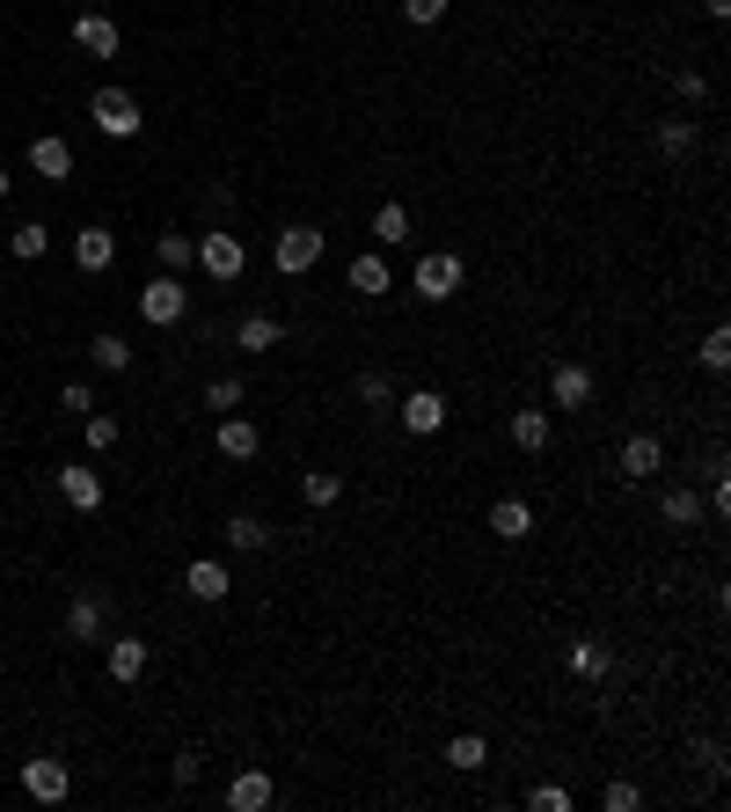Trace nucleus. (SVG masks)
Here are the masks:
<instances>
[{"instance_id": "obj_1", "label": "nucleus", "mask_w": 731, "mask_h": 812, "mask_svg": "<svg viewBox=\"0 0 731 812\" xmlns=\"http://www.w3.org/2000/svg\"><path fill=\"white\" fill-rule=\"evenodd\" d=\"M183 315H191V293H183V279H176V271H161V279L140 285V322H154V330H176Z\"/></svg>"}, {"instance_id": "obj_2", "label": "nucleus", "mask_w": 731, "mask_h": 812, "mask_svg": "<svg viewBox=\"0 0 731 812\" xmlns=\"http://www.w3.org/2000/svg\"><path fill=\"white\" fill-rule=\"evenodd\" d=\"M461 279H469V271H461V257H453V249H432V257H418V301H453V293H461Z\"/></svg>"}, {"instance_id": "obj_3", "label": "nucleus", "mask_w": 731, "mask_h": 812, "mask_svg": "<svg viewBox=\"0 0 731 812\" xmlns=\"http://www.w3.org/2000/svg\"><path fill=\"white\" fill-rule=\"evenodd\" d=\"M198 264H206L220 285H234V279L249 271V249H242V234H227V228H220V234H198Z\"/></svg>"}, {"instance_id": "obj_4", "label": "nucleus", "mask_w": 731, "mask_h": 812, "mask_svg": "<svg viewBox=\"0 0 731 812\" xmlns=\"http://www.w3.org/2000/svg\"><path fill=\"white\" fill-rule=\"evenodd\" d=\"M88 118H96V132H103V140H132V132H140V103H132L124 89H96Z\"/></svg>"}, {"instance_id": "obj_5", "label": "nucleus", "mask_w": 731, "mask_h": 812, "mask_svg": "<svg viewBox=\"0 0 731 812\" xmlns=\"http://www.w3.org/2000/svg\"><path fill=\"white\" fill-rule=\"evenodd\" d=\"M322 249H330V242H322V228H286L279 249H271V264H279L286 279H300V271L322 264Z\"/></svg>"}, {"instance_id": "obj_6", "label": "nucleus", "mask_w": 731, "mask_h": 812, "mask_svg": "<svg viewBox=\"0 0 731 812\" xmlns=\"http://www.w3.org/2000/svg\"><path fill=\"white\" fill-rule=\"evenodd\" d=\"M22 791H30L37 805H59V798L73 791V769L59 754H37V761H22Z\"/></svg>"}, {"instance_id": "obj_7", "label": "nucleus", "mask_w": 731, "mask_h": 812, "mask_svg": "<svg viewBox=\"0 0 731 812\" xmlns=\"http://www.w3.org/2000/svg\"><path fill=\"white\" fill-rule=\"evenodd\" d=\"M395 410H402V424H410L418 440H432L439 424H447V395H439V389H410V395H402Z\"/></svg>"}, {"instance_id": "obj_8", "label": "nucleus", "mask_w": 731, "mask_h": 812, "mask_svg": "<svg viewBox=\"0 0 731 812\" xmlns=\"http://www.w3.org/2000/svg\"><path fill=\"white\" fill-rule=\"evenodd\" d=\"M110 622V593H81V601L67 608V644H96Z\"/></svg>"}, {"instance_id": "obj_9", "label": "nucleus", "mask_w": 731, "mask_h": 812, "mask_svg": "<svg viewBox=\"0 0 731 812\" xmlns=\"http://www.w3.org/2000/svg\"><path fill=\"white\" fill-rule=\"evenodd\" d=\"M30 169H37L44 183H67V177H73V147L59 140V132H37V140H30Z\"/></svg>"}, {"instance_id": "obj_10", "label": "nucleus", "mask_w": 731, "mask_h": 812, "mask_svg": "<svg viewBox=\"0 0 731 812\" xmlns=\"http://www.w3.org/2000/svg\"><path fill=\"white\" fill-rule=\"evenodd\" d=\"M73 264H81L88 279L110 271V264H118V234H110V228H81V234H73Z\"/></svg>"}, {"instance_id": "obj_11", "label": "nucleus", "mask_w": 731, "mask_h": 812, "mask_svg": "<svg viewBox=\"0 0 731 812\" xmlns=\"http://www.w3.org/2000/svg\"><path fill=\"white\" fill-rule=\"evenodd\" d=\"M490 534H498V542H527V534H534V505H527V498H498V505H490Z\"/></svg>"}, {"instance_id": "obj_12", "label": "nucleus", "mask_w": 731, "mask_h": 812, "mask_svg": "<svg viewBox=\"0 0 731 812\" xmlns=\"http://www.w3.org/2000/svg\"><path fill=\"white\" fill-rule=\"evenodd\" d=\"M549 395H557V410H585L592 403V367H578V359H571V367H557V373H549Z\"/></svg>"}, {"instance_id": "obj_13", "label": "nucleus", "mask_w": 731, "mask_h": 812, "mask_svg": "<svg viewBox=\"0 0 731 812\" xmlns=\"http://www.w3.org/2000/svg\"><path fill=\"white\" fill-rule=\"evenodd\" d=\"M659 461H665V447L651 440V432H629V440H622V477H629V483L659 477Z\"/></svg>"}, {"instance_id": "obj_14", "label": "nucleus", "mask_w": 731, "mask_h": 812, "mask_svg": "<svg viewBox=\"0 0 731 812\" xmlns=\"http://www.w3.org/2000/svg\"><path fill=\"white\" fill-rule=\"evenodd\" d=\"M73 44H81V52H96V59H118L124 37H118V22H110V16H81V22H73Z\"/></svg>"}, {"instance_id": "obj_15", "label": "nucleus", "mask_w": 731, "mask_h": 812, "mask_svg": "<svg viewBox=\"0 0 731 812\" xmlns=\"http://www.w3.org/2000/svg\"><path fill=\"white\" fill-rule=\"evenodd\" d=\"M234 344H242V352H279L286 322L279 315H242V322H234Z\"/></svg>"}, {"instance_id": "obj_16", "label": "nucleus", "mask_w": 731, "mask_h": 812, "mask_svg": "<svg viewBox=\"0 0 731 812\" xmlns=\"http://www.w3.org/2000/svg\"><path fill=\"white\" fill-rule=\"evenodd\" d=\"M59 498H67L73 512H96L103 505V477H96V469H59Z\"/></svg>"}, {"instance_id": "obj_17", "label": "nucleus", "mask_w": 731, "mask_h": 812, "mask_svg": "<svg viewBox=\"0 0 731 812\" xmlns=\"http://www.w3.org/2000/svg\"><path fill=\"white\" fill-rule=\"evenodd\" d=\"M140 673H147V636H110V681L132 689Z\"/></svg>"}, {"instance_id": "obj_18", "label": "nucleus", "mask_w": 731, "mask_h": 812, "mask_svg": "<svg viewBox=\"0 0 731 812\" xmlns=\"http://www.w3.org/2000/svg\"><path fill=\"white\" fill-rule=\"evenodd\" d=\"M183 585H191V601H227V585H234V579H227V564H212V557H198V564L191 571H183Z\"/></svg>"}, {"instance_id": "obj_19", "label": "nucleus", "mask_w": 731, "mask_h": 812, "mask_svg": "<svg viewBox=\"0 0 731 812\" xmlns=\"http://www.w3.org/2000/svg\"><path fill=\"white\" fill-rule=\"evenodd\" d=\"M571 673H578V681H608V673H614V652L600 644V636H578V644H571Z\"/></svg>"}, {"instance_id": "obj_20", "label": "nucleus", "mask_w": 731, "mask_h": 812, "mask_svg": "<svg viewBox=\"0 0 731 812\" xmlns=\"http://www.w3.org/2000/svg\"><path fill=\"white\" fill-rule=\"evenodd\" d=\"M257 447H263V432L249 418H220V454L227 461H257Z\"/></svg>"}, {"instance_id": "obj_21", "label": "nucleus", "mask_w": 731, "mask_h": 812, "mask_svg": "<svg viewBox=\"0 0 731 812\" xmlns=\"http://www.w3.org/2000/svg\"><path fill=\"white\" fill-rule=\"evenodd\" d=\"M271 798H279V791H271V776H257V769H249V776H234V783H227V805H234V812H263V805H271Z\"/></svg>"}, {"instance_id": "obj_22", "label": "nucleus", "mask_w": 731, "mask_h": 812, "mask_svg": "<svg viewBox=\"0 0 731 812\" xmlns=\"http://www.w3.org/2000/svg\"><path fill=\"white\" fill-rule=\"evenodd\" d=\"M512 447H520V454H541V447H549V410H512Z\"/></svg>"}, {"instance_id": "obj_23", "label": "nucleus", "mask_w": 731, "mask_h": 812, "mask_svg": "<svg viewBox=\"0 0 731 812\" xmlns=\"http://www.w3.org/2000/svg\"><path fill=\"white\" fill-rule=\"evenodd\" d=\"M227 549H242V557H257V549H271V528H263L257 512H234V520H227Z\"/></svg>"}, {"instance_id": "obj_24", "label": "nucleus", "mask_w": 731, "mask_h": 812, "mask_svg": "<svg viewBox=\"0 0 731 812\" xmlns=\"http://www.w3.org/2000/svg\"><path fill=\"white\" fill-rule=\"evenodd\" d=\"M300 498H308V505H337V498H344V477H337V469H308V477H300Z\"/></svg>"}, {"instance_id": "obj_25", "label": "nucleus", "mask_w": 731, "mask_h": 812, "mask_svg": "<svg viewBox=\"0 0 731 812\" xmlns=\"http://www.w3.org/2000/svg\"><path fill=\"white\" fill-rule=\"evenodd\" d=\"M8 249H16L22 264H37V257H44V249H52V234H44V220H22V228L8 234Z\"/></svg>"}, {"instance_id": "obj_26", "label": "nucleus", "mask_w": 731, "mask_h": 812, "mask_svg": "<svg viewBox=\"0 0 731 812\" xmlns=\"http://www.w3.org/2000/svg\"><path fill=\"white\" fill-rule=\"evenodd\" d=\"M154 257H161V271H183V264H198V242L191 234H154Z\"/></svg>"}, {"instance_id": "obj_27", "label": "nucleus", "mask_w": 731, "mask_h": 812, "mask_svg": "<svg viewBox=\"0 0 731 812\" xmlns=\"http://www.w3.org/2000/svg\"><path fill=\"white\" fill-rule=\"evenodd\" d=\"M659 512H665V520H673V528H695V520H702V512H710V505H702L695 491H665V498H659Z\"/></svg>"}, {"instance_id": "obj_28", "label": "nucleus", "mask_w": 731, "mask_h": 812, "mask_svg": "<svg viewBox=\"0 0 731 812\" xmlns=\"http://www.w3.org/2000/svg\"><path fill=\"white\" fill-rule=\"evenodd\" d=\"M659 154H695V118H665L659 124Z\"/></svg>"}, {"instance_id": "obj_29", "label": "nucleus", "mask_w": 731, "mask_h": 812, "mask_svg": "<svg viewBox=\"0 0 731 812\" xmlns=\"http://www.w3.org/2000/svg\"><path fill=\"white\" fill-rule=\"evenodd\" d=\"M373 242H388V249L410 242V212H402V205H381V212H373Z\"/></svg>"}, {"instance_id": "obj_30", "label": "nucleus", "mask_w": 731, "mask_h": 812, "mask_svg": "<svg viewBox=\"0 0 731 812\" xmlns=\"http://www.w3.org/2000/svg\"><path fill=\"white\" fill-rule=\"evenodd\" d=\"M351 293H388V264L381 257H351Z\"/></svg>"}, {"instance_id": "obj_31", "label": "nucleus", "mask_w": 731, "mask_h": 812, "mask_svg": "<svg viewBox=\"0 0 731 812\" xmlns=\"http://www.w3.org/2000/svg\"><path fill=\"white\" fill-rule=\"evenodd\" d=\"M88 359H96V367H103V373H124V367H132V344H124V337H96V352H88Z\"/></svg>"}, {"instance_id": "obj_32", "label": "nucleus", "mask_w": 731, "mask_h": 812, "mask_svg": "<svg viewBox=\"0 0 731 812\" xmlns=\"http://www.w3.org/2000/svg\"><path fill=\"white\" fill-rule=\"evenodd\" d=\"M242 381H234V373H220V381H212V389H206V410H220V418H227V410H242Z\"/></svg>"}, {"instance_id": "obj_33", "label": "nucleus", "mask_w": 731, "mask_h": 812, "mask_svg": "<svg viewBox=\"0 0 731 812\" xmlns=\"http://www.w3.org/2000/svg\"><path fill=\"white\" fill-rule=\"evenodd\" d=\"M695 359H702L710 373H724V367H731V330H724V322H717V330L702 337V352H695Z\"/></svg>"}, {"instance_id": "obj_34", "label": "nucleus", "mask_w": 731, "mask_h": 812, "mask_svg": "<svg viewBox=\"0 0 731 812\" xmlns=\"http://www.w3.org/2000/svg\"><path fill=\"white\" fill-rule=\"evenodd\" d=\"M359 403L366 410H388V403H395V381H388V373H359Z\"/></svg>"}, {"instance_id": "obj_35", "label": "nucleus", "mask_w": 731, "mask_h": 812, "mask_svg": "<svg viewBox=\"0 0 731 812\" xmlns=\"http://www.w3.org/2000/svg\"><path fill=\"white\" fill-rule=\"evenodd\" d=\"M81 432H88V447H96V454H110V447H118V418H110V410H103V418L88 410V418H81Z\"/></svg>"}, {"instance_id": "obj_36", "label": "nucleus", "mask_w": 731, "mask_h": 812, "mask_svg": "<svg viewBox=\"0 0 731 812\" xmlns=\"http://www.w3.org/2000/svg\"><path fill=\"white\" fill-rule=\"evenodd\" d=\"M447 761H453V769H483V761H490V746L475 740V732H461V740L447 746Z\"/></svg>"}, {"instance_id": "obj_37", "label": "nucleus", "mask_w": 731, "mask_h": 812, "mask_svg": "<svg viewBox=\"0 0 731 812\" xmlns=\"http://www.w3.org/2000/svg\"><path fill=\"white\" fill-rule=\"evenodd\" d=\"M673 89H680V103H710V81H702L695 67H680V73H673Z\"/></svg>"}, {"instance_id": "obj_38", "label": "nucleus", "mask_w": 731, "mask_h": 812, "mask_svg": "<svg viewBox=\"0 0 731 812\" xmlns=\"http://www.w3.org/2000/svg\"><path fill=\"white\" fill-rule=\"evenodd\" d=\"M600 805H608V812H637V805H644V791H637V783H608Z\"/></svg>"}, {"instance_id": "obj_39", "label": "nucleus", "mask_w": 731, "mask_h": 812, "mask_svg": "<svg viewBox=\"0 0 731 812\" xmlns=\"http://www.w3.org/2000/svg\"><path fill=\"white\" fill-rule=\"evenodd\" d=\"M527 805H534V812H571V791H563V783H541Z\"/></svg>"}, {"instance_id": "obj_40", "label": "nucleus", "mask_w": 731, "mask_h": 812, "mask_svg": "<svg viewBox=\"0 0 731 812\" xmlns=\"http://www.w3.org/2000/svg\"><path fill=\"white\" fill-rule=\"evenodd\" d=\"M59 410H73V418H88V410H96V395H88L81 381H67V389H59Z\"/></svg>"}, {"instance_id": "obj_41", "label": "nucleus", "mask_w": 731, "mask_h": 812, "mask_svg": "<svg viewBox=\"0 0 731 812\" xmlns=\"http://www.w3.org/2000/svg\"><path fill=\"white\" fill-rule=\"evenodd\" d=\"M447 8H453V0H402V16H410V22H439Z\"/></svg>"}, {"instance_id": "obj_42", "label": "nucleus", "mask_w": 731, "mask_h": 812, "mask_svg": "<svg viewBox=\"0 0 731 812\" xmlns=\"http://www.w3.org/2000/svg\"><path fill=\"white\" fill-rule=\"evenodd\" d=\"M702 8H710V16H717V22H724V16H731V0H702Z\"/></svg>"}, {"instance_id": "obj_43", "label": "nucleus", "mask_w": 731, "mask_h": 812, "mask_svg": "<svg viewBox=\"0 0 731 812\" xmlns=\"http://www.w3.org/2000/svg\"><path fill=\"white\" fill-rule=\"evenodd\" d=\"M0 198H8V169H0Z\"/></svg>"}]
</instances>
